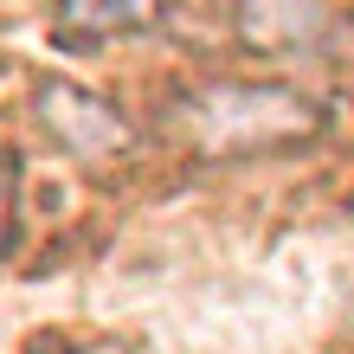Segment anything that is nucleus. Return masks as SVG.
Here are the masks:
<instances>
[{"label":"nucleus","instance_id":"nucleus-5","mask_svg":"<svg viewBox=\"0 0 354 354\" xmlns=\"http://www.w3.org/2000/svg\"><path fill=\"white\" fill-rule=\"evenodd\" d=\"M13 187H19V174H13V161L0 155V245H7V232H13Z\"/></svg>","mask_w":354,"mask_h":354},{"label":"nucleus","instance_id":"nucleus-2","mask_svg":"<svg viewBox=\"0 0 354 354\" xmlns=\"http://www.w3.org/2000/svg\"><path fill=\"white\" fill-rule=\"evenodd\" d=\"M39 122H46L77 161H110V155L129 149V122L103 97H91L84 84H65V77H46V84H39Z\"/></svg>","mask_w":354,"mask_h":354},{"label":"nucleus","instance_id":"nucleus-3","mask_svg":"<svg viewBox=\"0 0 354 354\" xmlns=\"http://www.w3.org/2000/svg\"><path fill=\"white\" fill-rule=\"evenodd\" d=\"M232 26L252 52L264 58H290V52H309L322 46L328 32V13L316 0H232Z\"/></svg>","mask_w":354,"mask_h":354},{"label":"nucleus","instance_id":"nucleus-4","mask_svg":"<svg viewBox=\"0 0 354 354\" xmlns=\"http://www.w3.org/2000/svg\"><path fill=\"white\" fill-rule=\"evenodd\" d=\"M174 0H58L52 26L65 46H97V39H122V32H142L168 13Z\"/></svg>","mask_w":354,"mask_h":354},{"label":"nucleus","instance_id":"nucleus-1","mask_svg":"<svg viewBox=\"0 0 354 354\" xmlns=\"http://www.w3.org/2000/svg\"><path fill=\"white\" fill-rule=\"evenodd\" d=\"M168 129L200 155L239 161V155H277V149L322 136V110L290 84H239V77H225V84L180 91L168 103Z\"/></svg>","mask_w":354,"mask_h":354}]
</instances>
